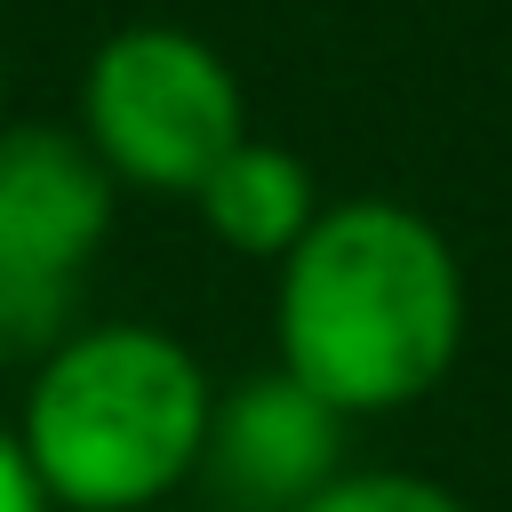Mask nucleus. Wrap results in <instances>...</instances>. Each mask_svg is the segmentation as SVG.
Wrapping results in <instances>:
<instances>
[{
	"label": "nucleus",
	"mask_w": 512,
	"mask_h": 512,
	"mask_svg": "<svg viewBox=\"0 0 512 512\" xmlns=\"http://www.w3.org/2000/svg\"><path fill=\"white\" fill-rule=\"evenodd\" d=\"M280 368L336 416L424 400L464 352V264L408 200H336L280 256Z\"/></svg>",
	"instance_id": "obj_1"
},
{
	"label": "nucleus",
	"mask_w": 512,
	"mask_h": 512,
	"mask_svg": "<svg viewBox=\"0 0 512 512\" xmlns=\"http://www.w3.org/2000/svg\"><path fill=\"white\" fill-rule=\"evenodd\" d=\"M192 208L208 216V232L240 256H288L312 224H320V184L312 168L288 152V144H264V136H240L192 192Z\"/></svg>",
	"instance_id": "obj_6"
},
{
	"label": "nucleus",
	"mask_w": 512,
	"mask_h": 512,
	"mask_svg": "<svg viewBox=\"0 0 512 512\" xmlns=\"http://www.w3.org/2000/svg\"><path fill=\"white\" fill-rule=\"evenodd\" d=\"M208 368L152 320L72 328L24 392V456L64 512H136L200 472Z\"/></svg>",
	"instance_id": "obj_2"
},
{
	"label": "nucleus",
	"mask_w": 512,
	"mask_h": 512,
	"mask_svg": "<svg viewBox=\"0 0 512 512\" xmlns=\"http://www.w3.org/2000/svg\"><path fill=\"white\" fill-rule=\"evenodd\" d=\"M200 472L224 512H296L344 472V416L312 400L288 368L232 376L208 408Z\"/></svg>",
	"instance_id": "obj_5"
},
{
	"label": "nucleus",
	"mask_w": 512,
	"mask_h": 512,
	"mask_svg": "<svg viewBox=\"0 0 512 512\" xmlns=\"http://www.w3.org/2000/svg\"><path fill=\"white\" fill-rule=\"evenodd\" d=\"M112 168L80 128L0 120V352H56L88 256L112 232Z\"/></svg>",
	"instance_id": "obj_4"
},
{
	"label": "nucleus",
	"mask_w": 512,
	"mask_h": 512,
	"mask_svg": "<svg viewBox=\"0 0 512 512\" xmlns=\"http://www.w3.org/2000/svg\"><path fill=\"white\" fill-rule=\"evenodd\" d=\"M0 512H48V488L32 480V456L8 424H0Z\"/></svg>",
	"instance_id": "obj_8"
},
{
	"label": "nucleus",
	"mask_w": 512,
	"mask_h": 512,
	"mask_svg": "<svg viewBox=\"0 0 512 512\" xmlns=\"http://www.w3.org/2000/svg\"><path fill=\"white\" fill-rule=\"evenodd\" d=\"M296 512H464V496H448L424 472H336L312 504Z\"/></svg>",
	"instance_id": "obj_7"
},
{
	"label": "nucleus",
	"mask_w": 512,
	"mask_h": 512,
	"mask_svg": "<svg viewBox=\"0 0 512 512\" xmlns=\"http://www.w3.org/2000/svg\"><path fill=\"white\" fill-rule=\"evenodd\" d=\"M80 136L112 168V184L200 192V176L248 136V96L232 64L176 24H128L88 56Z\"/></svg>",
	"instance_id": "obj_3"
}]
</instances>
